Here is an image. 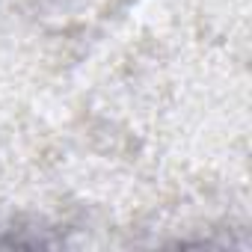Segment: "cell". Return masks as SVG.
Masks as SVG:
<instances>
[]
</instances>
